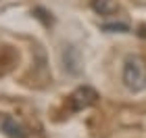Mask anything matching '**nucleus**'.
Returning a JSON list of instances; mask_svg holds the SVG:
<instances>
[{"mask_svg":"<svg viewBox=\"0 0 146 138\" xmlns=\"http://www.w3.org/2000/svg\"><path fill=\"white\" fill-rule=\"evenodd\" d=\"M63 61H65V69H67L69 73H77V71H79V65H82V61H79V52L73 48V46H67V48H65Z\"/></svg>","mask_w":146,"mask_h":138,"instance_id":"4","label":"nucleus"},{"mask_svg":"<svg viewBox=\"0 0 146 138\" xmlns=\"http://www.w3.org/2000/svg\"><path fill=\"white\" fill-rule=\"evenodd\" d=\"M92 11L100 17H109V15L119 11V6H117L115 0H92Z\"/></svg>","mask_w":146,"mask_h":138,"instance_id":"5","label":"nucleus"},{"mask_svg":"<svg viewBox=\"0 0 146 138\" xmlns=\"http://www.w3.org/2000/svg\"><path fill=\"white\" fill-rule=\"evenodd\" d=\"M102 29L104 31H129V25L127 23H104Z\"/></svg>","mask_w":146,"mask_h":138,"instance_id":"6","label":"nucleus"},{"mask_svg":"<svg viewBox=\"0 0 146 138\" xmlns=\"http://www.w3.org/2000/svg\"><path fill=\"white\" fill-rule=\"evenodd\" d=\"M0 130H2V132H6L11 138H25V130L19 126V123L13 119L11 115L0 117Z\"/></svg>","mask_w":146,"mask_h":138,"instance_id":"3","label":"nucleus"},{"mask_svg":"<svg viewBox=\"0 0 146 138\" xmlns=\"http://www.w3.org/2000/svg\"><path fill=\"white\" fill-rule=\"evenodd\" d=\"M96 98H98V94H96L94 88L82 86V88H77V90L69 96V109H71V111L88 109V107H92V105L96 103Z\"/></svg>","mask_w":146,"mask_h":138,"instance_id":"2","label":"nucleus"},{"mask_svg":"<svg viewBox=\"0 0 146 138\" xmlns=\"http://www.w3.org/2000/svg\"><path fill=\"white\" fill-rule=\"evenodd\" d=\"M123 84L131 92H140L146 88V65L140 57L129 55L123 63Z\"/></svg>","mask_w":146,"mask_h":138,"instance_id":"1","label":"nucleus"}]
</instances>
